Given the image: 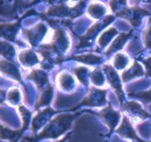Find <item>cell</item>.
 Here are the masks:
<instances>
[{
  "label": "cell",
  "instance_id": "obj_1",
  "mask_svg": "<svg viewBox=\"0 0 151 142\" xmlns=\"http://www.w3.org/2000/svg\"><path fill=\"white\" fill-rule=\"evenodd\" d=\"M80 114V112L75 114H60L50 120V123L37 133V136H35L34 138H27V140L29 142H38L45 139H58L71 128L73 120Z\"/></svg>",
  "mask_w": 151,
  "mask_h": 142
},
{
  "label": "cell",
  "instance_id": "obj_2",
  "mask_svg": "<svg viewBox=\"0 0 151 142\" xmlns=\"http://www.w3.org/2000/svg\"><path fill=\"white\" fill-rule=\"evenodd\" d=\"M106 94L107 90L105 89H99V87H91L88 95L81 103L77 105L75 109L83 107V106H90V107H102L107 105V100H106Z\"/></svg>",
  "mask_w": 151,
  "mask_h": 142
},
{
  "label": "cell",
  "instance_id": "obj_3",
  "mask_svg": "<svg viewBox=\"0 0 151 142\" xmlns=\"http://www.w3.org/2000/svg\"><path fill=\"white\" fill-rule=\"evenodd\" d=\"M122 106H123V110L126 113L125 116L128 117L129 120L134 123H138L140 121H144L147 118H150V115L142 108V106L135 101L126 102Z\"/></svg>",
  "mask_w": 151,
  "mask_h": 142
},
{
  "label": "cell",
  "instance_id": "obj_4",
  "mask_svg": "<svg viewBox=\"0 0 151 142\" xmlns=\"http://www.w3.org/2000/svg\"><path fill=\"white\" fill-rule=\"evenodd\" d=\"M103 70H104V73H105L106 80L109 81L110 85L112 86L114 92L118 96V100L121 102V104L123 105L124 104L123 102H124L125 95L123 87H122V81L119 80V77L117 75L116 70L113 68V66H110V65H104L103 66Z\"/></svg>",
  "mask_w": 151,
  "mask_h": 142
},
{
  "label": "cell",
  "instance_id": "obj_5",
  "mask_svg": "<svg viewBox=\"0 0 151 142\" xmlns=\"http://www.w3.org/2000/svg\"><path fill=\"white\" fill-rule=\"evenodd\" d=\"M148 14H149V12H147L141 8L137 7V6L132 8H124L123 10L116 12V16L127 20L134 27H138L140 25L142 16Z\"/></svg>",
  "mask_w": 151,
  "mask_h": 142
},
{
  "label": "cell",
  "instance_id": "obj_6",
  "mask_svg": "<svg viewBox=\"0 0 151 142\" xmlns=\"http://www.w3.org/2000/svg\"><path fill=\"white\" fill-rule=\"evenodd\" d=\"M57 112L54 110L53 108L50 107H45L44 109H42L36 114L32 120V131L33 133H36V131L41 130L43 127H46L50 120L53 118L54 115H56Z\"/></svg>",
  "mask_w": 151,
  "mask_h": 142
},
{
  "label": "cell",
  "instance_id": "obj_7",
  "mask_svg": "<svg viewBox=\"0 0 151 142\" xmlns=\"http://www.w3.org/2000/svg\"><path fill=\"white\" fill-rule=\"evenodd\" d=\"M98 116L110 128V133H112L114 129L116 130V126H118V123L121 120V114L115 110L111 105H107L104 108L101 109L98 113Z\"/></svg>",
  "mask_w": 151,
  "mask_h": 142
},
{
  "label": "cell",
  "instance_id": "obj_8",
  "mask_svg": "<svg viewBox=\"0 0 151 142\" xmlns=\"http://www.w3.org/2000/svg\"><path fill=\"white\" fill-rule=\"evenodd\" d=\"M116 133L122 136L123 138L129 139V140H132L135 142H146L141 138H139V136L137 135V132L132 127V123L129 120V118L127 116L123 117L119 127L116 129Z\"/></svg>",
  "mask_w": 151,
  "mask_h": 142
},
{
  "label": "cell",
  "instance_id": "obj_9",
  "mask_svg": "<svg viewBox=\"0 0 151 142\" xmlns=\"http://www.w3.org/2000/svg\"><path fill=\"white\" fill-rule=\"evenodd\" d=\"M113 16H107L103 22L101 23H96V24H94V25L92 26V27H90V30L88 31L87 34L84 35V36H82V37H80V44L78 46L79 47H84L86 45H89L91 42H92V39L94 38V36L96 35V34L100 32V31L102 30L103 27L105 25H107L109 23H111L112 21H113Z\"/></svg>",
  "mask_w": 151,
  "mask_h": 142
},
{
  "label": "cell",
  "instance_id": "obj_10",
  "mask_svg": "<svg viewBox=\"0 0 151 142\" xmlns=\"http://www.w3.org/2000/svg\"><path fill=\"white\" fill-rule=\"evenodd\" d=\"M56 83L58 89L66 93L72 92L76 89V80L73 79L71 73H68V72H60L57 75Z\"/></svg>",
  "mask_w": 151,
  "mask_h": 142
},
{
  "label": "cell",
  "instance_id": "obj_11",
  "mask_svg": "<svg viewBox=\"0 0 151 142\" xmlns=\"http://www.w3.org/2000/svg\"><path fill=\"white\" fill-rule=\"evenodd\" d=\"M25 34H27V41L30 42V44L33 47H35L36 44H37L38 39L43 38V36L45 34H47V30H46V26L41 23V24L36 25L35 27H33V29L25 31Z\"/></svg>",
  "mask_w": 151,
  "mask_h": 142
},
{
  "label": "cell",
  "instance_id": "obj_12",
  "mask_svg": "<svg viewBox=\"0 0 151 142\" xmlns=\"http://www.w3.org/2000/svg\"><path fill=\"white\" fill-rule=\"evenodd\" d=\"M142 75H145L144 68H142V66H141L139 62L135 61L128 70L124 71V72L122 73V80H123L124 83H127V82H129L130 80H132V79L140 78V77H142Z\"/></svg>",
  "mask_w": 151,
  "mask_h": 142
},
{
  "label": "cell",
  "instance_id": "obj_13",
  "mask_svg": "<svg viewBox=\"0 0 151 142\" xmlns=\"http://www.w3.org/2000/svg\"><path fill=\"white\" fill-rule=\"evenodd\" d=\"M19 61L23 67L31 68L35 65H37L40 62V59H38L37 55L32 49H27V50H23L22 52L19 54Z\"/></svg>",
  "mask_w": 151,
  "mask_h": 142
},
{
  "label": "cell",
  "instance_id": "obj_14",
  "mask_svg": "<svg viewBox=\"0 0 151 142\" xmlns=\"http://www.w3.org/2000/svg\"><path fill=\"white\" fill-rule=\"evenodd\" d=\"M27 79L33 80L36 83V86H37L38 90H41L42 87H44L46 84H48V75H47V73H46L45 71L40 70V69L32 70L31 75H27Z\"/></svg>",
  "mask_w": 151,
  "mask_h": 142
},
{
  "label": "cell",
  "instance_id": "obj_15",
  "mask_svg": "<svg viewBox=\"0 0 151 142\" xmlns=\"http://www.w3.org/2000/svg\"><path fill=\"white\" fill-rule=\"evenodd\" d=\"M130 35H132V31L127 34H125V33L119 34V35L112 42V44L110 45L109 49L105 52L106 55H111V54H113V52H117V50H119V49L123 48V46H124L125 44H126V42L129 39Z\"/></svg>",
  "mask_w": 151,
  "mask_h": 142
},
{
  "label": "cell",
  "instance_id": "obj_16",
  "mask_svg": "<svg viewBox=\"0 0 151 142\" xmlns=\"http://www.w3.org/2000/svg\"><path fill=\"white\" fill-rule=\"evenodd\" d=\"M1 72L4 75H9L10 78L15 79L17 81L21 82V77H20L19 70L13 62L10 61H6V60H1Z\"/></svg>",
  "mask_w": 151,
  "mask_h": 142
},
{
  "label": "cell",
  "instance_id": "obj_17",
  "mask_svg": "<svg viewBox=\"0 0 151 142\" xmlns=\"http://www.w3.org/2000/svg\"><path fill=\"white\" fill-rule=\"evenodd\" d=\"M53 95H54V87L50 84L47 85V87L44 89V91L42 92L41 96H40V100L38 102L36 103V106H35V109L37 110L40 109L41 107H48L49 103L52 102V98H53Z\"/></svg>",
  "mask_w": 151,
  "mask_h": 142
},
{
  "label": "cell",
  "instance_id": "obj_18",
  "mask_svg": "<svg viewBox=\"0 0 151 142\" xmlns=\"http://www.w3.org/2000/svg\"><path fill=\"white\" fill-rule=\"evenodd\" d=\"M129 64V57L126 54L119 52L116 54L114 58L112 59V66L115 70H123L124 68H126Z\"/></svg>",
  "mask_w": 151,
  "mask_h": 142
},
{
  "label": "cell",
  "instance_id": "obj_19",
  "mask_svg": "<svg viewBox=\"0 0 151 142\" xmlns=\"http://www.w3.org/2000/svg\"><path fill=\"white\" fill-rule=\"evenodd\" d=\"M18 27H19V22L14 23V24H4V25H1V35L4 38L13 42Z\"/></svg>",
  "mask_w": 151,
  "mask_h": 142
},
{
  "label": "cell",
  "instance_id": "obj_20",
  "mask_svg": "<svg viewBox=\"0 0 151 142\" xmlns=\"http://www.w3.org/2000/svg\"><path fill=\"white\" fill-rule=\"evenodd\" d=\"M104 75H105V73H103L102 71H101V69H95V70L90 72L89 81L94 86H96V87L104 86V84H105V78H104Z\"/></svg>",
  "mask_w": 151,
  "mask_h": 142
},
{
  "label": "cell",
  "instance_id": "obj_21",
  "mask_svg": "<svg viewBox=\"0 0 151 142\" xmlns=\"http://www.w3.org/2000/svg\"><path fill=\"white\" fill-rule=\"evenodd\" d=\"M72 59L78 60L82 64H87V65H96L99 62L102 61V57L98 56V55H93V54H87V55H81V56H76L72 57Z\"/></svg>",
  "mask_w": 151,
  "mask_h": 142
},
{
  "label": "cell",
  "instance_id": "obj_22",
  "mask_svg": "<svg viewBox=\"0 0 151 142\" xmlns=\"http://www.w3.org/2000/svg\"><path fill=\"white\" fill-rule=\"evenodd\" d=\"M72 72H73V75L78 78V80L82 83L83 85L88 86V80L90 78L91 71H89V69H88L87 67H81V66H80V67H78V68H75V69L72 70Z\"/></svg>",
  "mask_w": 151,
  "mask_h": 142
},
{
  "label": "cell",
  "instance_id": "obj_23",
  "mask_svg": "<svg viewBox=\"0 0 151 142\" xmlns=\"http://www.w3.org/2000/svg\"><path fill=\"white\" fill-rule=\"evenodd\" d=\"M117 34V30L116 29H114V27H110V29H107L106 31H104L101 35H100V37L98 39V44L100 45V47H105L107 44H109V42H111L112 37H113L114 35H116Z\"/></svg>",
  "mask_w": 151,
  "mask_h": 142
},
{
  "label": "cell",
  "instance_id": "obj_24",
  "mask_svg": "<svg viewBox=\"0 0 151 142\" xmlns=\"http://www.w3.org/2000/svg\"><path fill=\"white\" fill-rule=\"evenodd\" d=\"M18 110H19V114L20 116H21V118H22V123H23L22 129L20 130V133L22 135L23 131H25L27 129V127H29V123H30V119H31V112L27 108H25L24 106H22V105L18 106Z\"/></svg>",
  "mask_w": 151,
  "mask_h": 142
},
{
  "label": "cell",
  "instance_id": "obj_25",
  "mask_svg": "<svg viewBox=\"0 0 151 142\" xmlns=\"http://www.w3.org/2000/svg\"><path fill=\"white\" fill-rule=\"evenodd\" d=\"M105 13V7L101 4H92L89 6V15L93 19H101Z\"/></svg>",
  "mask_w": 151,
  "mask_h": 142
},
{
  "label": "cell",
  "instance_id": "obj_26",
  "mask_svg": "<svg viewBox=\"0 0 151 142\" xmlns=\"http://www.w3.org/2000/svg\"><path fill=\"white\" fill-rule=\"evenodd\" d=\"M7 100L9 102V104L12 106H15V105L19 106L21 103V93H20L19 89H17V87L10 89L7 94Z\"/></svg>",
  "mask_w": 151,
  "mask_h": 142
},
{
  "label": "cell",
  "instance_id": "obj_27",
  "mask_svg": "<svg viewBox=\"0 0 151 142\" xmlns=\"http://www.w3.org/2000/svg\"><path fill=\"white\" fill-rule=\"evenodd\" d=\"M14 48L11 44H9L7 42H2L1 41V55L4 56V58L8 60H11L14 56Z\"/></svg>",
  "mask_w": 151,
  "mask_h": 142
},
{
  "label": "cell",
  "instance_id": "obj_28",
  "mask_svg": "<svg viewBox=\"0 0 151 142\" xmlns=\"http://www.w3.org/2000/svg\"><path fill=\"white\" fill-rule=\"evenodd\" d=\"M21 133L19 131H13V130H9L6 127H2L1 126V139L2 140H9V141H14L15 137H20Z\"/></svg>",
  "mask_w": 151,
  "mask_h": 142
},
{
  "label": "cell",
  "instance_id": "obj_29",
  "mask_svg": "<svg viewBox=\"0 0 151 142\" xmlns=\"http://www.w3.org/2000/svg\"><path fill=\"white\" fill-rule=\"evenodd\" d=\"M144 44L146 47L151 49V18L149 20V25L144 32Z\"/></svg>",
  "mask_w": 151,
  "mask_h": 142
},
{
  "label": "cell",
  "instance_id": "obj_30",
  "mask_svg": "<svg viewBox=\"0 0 151 142\" xmlns=\"http://www.w3.org/2000/svg\"><path fill=\"white\" fill-rule=\"evenodd\" d=\"M126 4V0H111L110 6L114 12H118L119 8H123Z\"/></svg>",
  "mask_w": 151,
  "mask_h": 142
},
{
  "label": "cell",
  "instance_id": "obj_31",
  "mask_svg": "<svg viewBox=\"0 0 151 142\" xmlns=\"http://www.w3.org/2000/svg\"><path fill=\"white\" fill-rule=\"evenodd\" d=\"M134 97H138L140 100H142L145 102H151V87L146 92H141V93H137L135 95H132Z\"/></svg>",
  "mask_w": 151,
  "mask_h": 142
},
{
  "label": "cell",
  "instance_id": "obj_32",
  "mask_svg": "<svg viewBox=\"0 0 151 142\" xmlns=\"http://www.w3.org/2000/svg\"><path fill=\"white\" fill-rule=\"evenodd\" d=\"M144 65L145 67H146V69H147V73L146 75H148V77H151V57H149L148 59H146L144 61Z\"/></svg>",
  "mask_w": 151,
  "mask_h": 142
},
{
  "label": "cell",
  "instance_id": "obj_33",
  "mask_svg": "<svg viewBox=\"0 0 151 142\" xmlns=\"http://www.w3.org/2000/svg\"><path fill=\"white\" fill-rule=\"evenodd\" d=\"M69 137H70V133H67V135L65 136L64 138H61L60 140H57L56 142H67V140L69 139Z\"/></svg>",
  "mask_w": 151,
  "mask_h": 142
},
{
  "label": "cell",
  "instance_id": "obj_34",
  "mask_svg": "<svg viewBox=\"0 0 151 142\" xmlns=\"http://www.w3.org/2000/svg\"><path fill=\"white\" fill-rule=\"evenodd\" d=\"M49 4H60L61 2H64L65 0H48Z\"/></svg>",
  "mask_w": 151,
  "mask_h": 142
},
{
  "label": "cell",
  "instance_id": "obj_35",
  "mask_svg": "<svg viewBox=\"0 0 151 142\" xmlns=\"http://www.w3.org/2000/svg\"><path fill=\"white\" fill-rule=\"evenodd\" d=\"M136 1H137V4H138V2H139V0H136Z\"/></svg>",
  "mask_w": 151,
  "mask_h": 142
},
{
  "label": "cell",
  "instance_id": "obj_36",
  "mask_svg": "<svg viewBox=\"0 0 151 142\" xmlns=\"http://www.w3.org/2000/svg\"><path fill=\"white\" fill-rule=\"evenodd\" d=\"M150 142H151V141H150Z\"/></svg>",
  "mask_w": 151,
  "mask_h": 142
}]
</instances>
